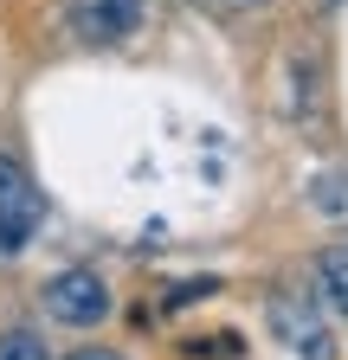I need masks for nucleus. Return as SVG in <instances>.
<instances>
[{"label":"nucleus","mask_w":348,"mask_h":360,"mask_svg":"<svg viewBox=\"0 0 348 360\" xmlns=\"http://www.w3.org/2000/svg\"><path fill=\"white\" fill-rule=\"evenodd\" d=\"M39 225H46V193L32 187L26 161L0 155V257H20L39 238Z\"/></svg>","instance_id":"f257e3e1"},{"label":"nucleus","mask_w":348,"mask_h":360,"mask_svg":"<svg viewBox=\"0 0 348 360\" xmlns=\"http://www.w3.org/2000/svg\"><path fill=\"white\" fill-rule=\"evenodd\" d=\"M46 315L65 328H97L110 315V290L97 270H58V277L46 283Z\"/></svg>","instance_id":"f03ea898"},{"label":"nucleus","mask_w":348,"mask_h":360,"mask_svg":"<svg viewBox=\"0 0 348 360\" xmlns=\"http://www.w3.org/2000/svg\"><path fill=\"white\" fill-rule=\"evenodd\" d=\"M71 32L84 45H123L142 32V0H71Z\"/></svg>","instance_id":"7ed1b4c3"},{"label":"nucleus","mask_w":348,"mask_h":360,"mask_svg":"<svg viewBox=\"0 0 348 360\" xmlns=\"http://www.w3.org/2000/svg\"><path fill=\"white\" fill-rule=\"evenodd\" d=\"M271 322L284 328V341H290L297 354H310V360H329V341H323V322H316L310 309L297 315V302L284 296V302H271Z\"/></svg>","instance_id":"20e7f679"},{"label":"nucleus","mask_w":348,"mask_h":360,"mask_svg":"<svg viewBox=\"0 0 348 360\" xmlns=\"http://www.w3.org/2000/svg\"><path fill=\"white\" fill-rule=\"evenodd\" d=\"M316 290H323V302L335 315H348V245H335V251L316 257Z\"/></svg>","instance_id":"39448f33"},{"label":"nucleus","mask_w":348,"mask_h":360,"mask_svg":"<svg viewBox=\"0 0 348 360\" xmlns=\"http://www.w3.org/2000/svg\"><path fill=\"white\" fill-rule=\"evenodd\" d=\"M0 360H52V354H46V341H39L32 328H13L7 341H0Z\"/></svg>","instance_id":"423d86ee"},{"label":"nucleus","mask_w":348,"mask_h":360,"mask_svg":"<svg viewBox=\"0 0 348 360\" xmlns=\"http://www.w3.org/2000/svg\"><path fill=\"white\" fill-rule=\"evenodd\" d=\"M71 360H123V354H104V347H84V354H71Z\"/></svg>","instance_id":"0eeeda50"}]
</instances>
